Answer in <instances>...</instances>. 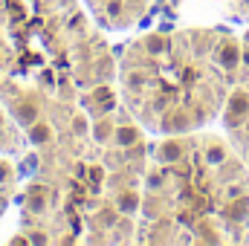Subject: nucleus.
Masks as SVG:
<instances>
[{
  "label": "nucleus",
  "mask_w": 249,
  "mask_h": 246,
  "mask_svg": "<svg viewBox=\"0 0 249 246\" xmlns=\"http://www.w3.org/2000/svg\"><path fill=\"white\" fill-rule=\"evenodd\" d=\"M220 41L214 32L145 35L133 41L119 64V93L124 110L148 130L180 136L212 119L217 93L200 87L197 58L212 55Z\"/></svg>",
  "instance_id": "1"
},
{
  "label": "nucleus",
  "mask_w": 249,
  "mask_h": 246,
  "mask_svg": "<svg viewBox=\"0 0 249 246\" xmlns=\"http://www.w3.org/2000/svg\"><path fill=\"white\" fill-rule=\"evenodd\" d=\"M96 23L107 29H127L133 26L151 6V0H84Z\"/></svg>",
  "instance_id": "2"
},
{
  "label": "nucleus",
  "mask_w": 249,
  "mask_h": 246,
  "mask_svg": "<svg viewBox=\"0 0 249 246\" xmlns=\"http://www.w3.org/2000/svg\"><path fill=\"white\" fill-rule=\"evenodd\" d=\"M249 119V90L235 87L226 99V110H223V122L229 130H238Z\"/></svg>",
  "instance_id": "3"
},
{
  "label": "nucleus",
  "mask_w": 249,
  "mask_h": 246,
  "mask_svg": "<svg viewBox=\"0 0 249 246\" xmlns=\"http://www.w3.org/2000/svg\"><path fill=\"white\" fill-rule=\"evenodd\" d=\"M220 214H223L229 223H235V226H244V223L249 220V194L238 197V200H229V203H223Z\"/></svg>",
  "instance_id": "4"
},
{
  "label": "nucleus",
  "mask_w": 249,
  "mask_h": 246,
  "mask_svg": "<svg viewBox=\"0 0 249 246\" xmlns=\"http://www.w3.org/2000/svg\"><path fill=\"white\" fill-rule=\"evenodd\" d=\"M229 159V148L220 142V139H209L206 145H203V162L209 165V168H217L220 162H226Z\"/></svg>",
  "instance_id": "5"
},
{
  "label": "nucleus",
  "mask_w": 249,
  "mask_h": 246,
  "mask_svg": "<svg viewBox=\"0 0 249 246\" xmlns=\"http://www.w3.org/2000/svg\"><path fill=\"white\" fill-rule=\"evenodd\" d=\"M241 67H244V70H249V44H244V47H241Z\"/></svg>",
  "instance_id": "6"
},
{
  "label": "nucleus",
  "mask_w": 249,
  "mask_h": 246,
  "mask_svg": "<svg viewBox=\"0 0 249 246\" xmlns=\"http://www.w3.org/2000/svg\"><path fill=\"white\" fill-rule=\"evenodd\" d=\"M244 44H249V29H247V35H244Z\"/></svg>",
  "instance_id": "7"
},
{
  "label": "nucleus",
  "mask_w": 249,
  "mask_h": 246,
  "mask_svg": "<svg viewBox=\"0 0 249 246\" xmlns=\"http://www.w3.org/2000/svg\"><path fill=\"white\" fill-rule=\"evenodd\" d=\"M247 157H249V151H247Z\"/></svg>",
  "instance_id": "8"
}]
</instances>
